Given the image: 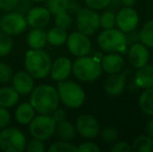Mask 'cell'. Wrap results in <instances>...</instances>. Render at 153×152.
<instances>
[{
    "mask_svg": "<svg viewBox=\"0 0 153 152\" xmlns=\"http://www.w3.org/2000/svg\"><path fill=\"white\" fill-rule=\"evenodd\" d=\"M30 95V104L39 114L51 115L59 108V98L54 87L49 85H40L33 87Z\"/></svg>",
    "mask_w": 153,
    "mask_h": 152,
    "instance_id": "obj_1",
    "label": "cell"
},
{
    "mask_svg": "<svg viewBox=\"0 0 153 152\" xmlns=\"http://www.w3.org/2000/svg\"><path fill=\"white\" fill-rule=\"evenodd\" d=\"M51 59L42 49H31L25 55L24 66L33 78L42 79L49 75L51 69Z\"/></svg>",
    "mask_w": 153,
    "mask_h": 152,
    "instance_id": "obj_2",
    "label": "cell"
},
{
    "mask_svg": "<svg viewBox=\"0 0 153 152\" xmlns=\"http://www.w3.org/2000/svg\"><path fill=\"white\" fill-rule=\"evenodd\" d=\"M56 91L59 101L69 108H80L85 102V91L78 83L74 81L67 80V79L59 81Z\"/></svg>",
    "mask_w": 153,
    "mask_h": 152,
    "instance_id": "obj_3",
    "label": "cell"
},
{
    "mask_svg": "<svg viewBox=\"0 0 153 152\" xmlns=\"http://www.w3.org/2000/svg\"><path fill=\"white\" fill-rule=\"evenodd\" d=\"M72 72L77 79L85 82L95 81L100 77L102 68L97 59L88 55L79 56L72 64Z\"/></svg>",
    "mask_w": 153,
    "mask_h": 152,
    "instance_id": "obj_4",
    "label": "cell"
},
{
    "mask_svg": "<svg viewBox=\"0 0 153 152\" xmlns=\"http://www.w3.org/2000/svg\"><path fill=\"white\" fill-rule=\"evenodd\" d=\"M98 45L105 52H125L127 39L125 33L117 28L103 29L97 39Z\"/></svg>",
    "mask_w": 153,
    "mask_h": 152,
    "instance_id": "obj_5",
    "label": "cell"
},
{
    "mask_svg": "<svg viewBox=\"0 0 153 152\" xmlns=\"http://www.w3.org/2000/svg\"><path fill=\"white\" fill-rule=\"evenodd\" d=\"M26 147V138L22 131L8 127L0 131V149L4 152H22Z\"/></svg>",
    "mask_w": 153,
    "mask_h": 152,
    "instance_id": "obj_6",
    "label": "cell"
},
{
    "mask_svg": "<svg viewBox=\"0 0 153 152\" xmlns=\"http://www.w3.org/2000/svg\"><path fill=\"white\" fill-rule=\"evenodd\" d=\"M56 122L51 115L40 114L34 116L33 119L29 123V132L33 139L41 141H46L50 139L55 132Z\"/></svg>",
    "mask_w": 153,
    "mask_h": 152,
    "instance_id": "obj_7",
    "label": "cell"
},
{
    "mask_svg": "<svg viewBox=\"0 0 153 152\" xmlns=\"http://www.w3.org/2000/svg\"><path fill=\"white\" fill-rule=\"evenodd\" d=\"M76 27L85 36L94 35L100 27V15L90 7H80L76 13Z\"/></svg>",
    "mask_w": 153,
    "mask_h": 152,
    "instance_id": "obj_8",
    "label": "cell"
},
{
    "mask_svg": "<svg viewBox=\"0 0 153 152\" xmlns=\"http://www.w3.org/2000/svg\"><path fill=\"white\" fill-rule=\"evenodd\" d=\"M27 21L24 15L18 12H7L0 19V29L10 36H17L26 29Z\"/></svg>",
    "mask_w": 153,
    "mask_h": 152,
    "instance_id": "obj_9",
    "label": "cell"
},
{
    "mask_svg": "<svg viewBox=\"0 0 153 152\" xmlns=\"http://www.w3.org/2000/svg\"><path fill=\"white\" fill-rule=\"evenodd\" d=\"M66 43L71 54L77 57L88 55L92 48V44L89 37L79 31H74V33H70L67 38Z\"/></svg>",
    "mask_w": 153,
    "mask_h": 152,
    "instance_id": "obj_10",
    "label": "cell"
},
{
    "mask_svg": "<svg viewBox=\"0 0 153 152\" xmlns=\"http://www.w3.org/2000/svg\"><path fill=\"white\" fill-rule=\"evenodd\" d=\"M139 22V15L137 10H133L131 6H125L123 8H120L118 14L116 15V25L120 30L125 33L137 28Z\"/></svg>",
    "mask_w": 153,
    "mask_h": 152,
    "instance_id": "obj_11",
    "label": "cell"
},
{
    "mask_svg": "<svg viewBox=\"0 0 153 152\" xmlns=\"http://www.w3.org/2000/svg\"><path fill=\"white\" fill-rule=\"evenodd\" d=\"M76 132L85 139H94L100 131V126L95 117L91 115H82L78 117L75 124Z\"/></svg>",
    "mask_w": 153,
    "mask_h": 152,
    "instance_id": "obj_12",
    "label": "cell"
},
{
    "mask_svg": "<svg viewBox=\"0 0 153 152\" xmlns=\"http://www.w3.org/2000/svg\"><path fill=\"white\" fill-rule=\"evenodd\" d=\"M128 61L133 68L137 69L148 63L149 59V50L148 47L145 46L143 43L135 42L131 44L128 49Z\"/></svg>",
    "mask_w": 153,
    "mask_h": 152,
    "instance_id": "obj_13",
    "label": "cell"
},
{
    "mask_svg": "<svg viewBox=\"0 0 153 152\" xmlns=\"http://www.w3.org/2000/svg\"><path fill=\"white\" fill-rule=\"evenodd\" d=\"M51 14L49 10L44 6H36V7H31L26 14V21L27 25L31 26L32 28H43L45 27L50 21Z\"/></svg>",
    "mask_w": 153,
    "mask_h": 152,
    "instance_id": "obj_14",
    "label": "cell"
},
{
    "mask_svg": "<svg viewBox=\"0 0 153 152\" xmlns=\"http://www.w3.org/2000/svg\"><path fill=\"white\" fill-rule=\"evenodd\" d=\"M13 87L17 91L19 95H27L30 94L34 87V81L28 72L19 71L12 77Z\"/></svg>",
    "mask_w": 153,
    "mask_h": 152,
    "instance_id": "obj_15",
    "label": "cell"
},
{
    "mask_svg": "<svg viewBox=\"0 0 153 152\" xmlns=\"http://www.w3.org/2000/svg\"><path fill=\"white\" fill-rule=\"evenodd\" d=\"M72 72V63L66 56L57 57L52 64H51L50 75L52 79L56 81H62L68 79Z\"/></svg>",
    "mask_w": 153,
    "mask_h": 152,
    "instance_id": "obj_16",
    "label": "cell"
},
{
    "mask_svg": "<svg viewBox=\"0 0 153 152\" xmlns=\"http://www.w3.org/2000/svg\"><path fill=\"white\" fill-rule=\"evenodd\" d=\"M126 85V74L114 73L111 74L104 82V90L109 96H119L124 91Z\"/></svg>",
    "mask_w": 153,
    "mask_h": 152,
    "instance_id": "obj_17",
    "label": "cell"
},
{
    "mask_svg": "<svg viewBox=\"0 0 153 152\" xmlns=\"http://www.w3.org/2000/svg\"><path fill=\"white\" fill-rule=\"evenodd\" d=\"M124 64L125 62L123 56L116 52H111L108 54L104 55L100 62L102 70L108 74L118 73V72L122 71Z\"/></svg>",
    "mask_w": 153,
    "mask_h": 152,
    "instance_id": "obj_18",
    "label": "cell"
},
{
    "mask_svg": "<svg viewBox=\"0 0 153 152\" xmlns=\"http://www.w3.org/2000/svg\"><path fill=\"white\" fill-rule=\"evenodd\" d=\"M134 82L139 87H153V65H147L137 68L134 73Z\"/></svg>",
    "mask_w": 153,
    "mask_h": 152,
    "instance_id": "obj_19",
    "label": "cell"
},
{
    "mask_svg": "<svg viewBox=\"0 0 153 152\" xmlns=\"http://www.w3.org/2000/svg\"><path fill=\"white\" fill-rule=\"evenodd\" d=\"M47 43V36L44 28H32L27 36V44L31 49H42Z\"/></svg>",
    "mask_w": 153,
    "mask_h": 152,
    "instance_id": "obj_20",
    "label": "cell"
},
{
    "mask_svg": "<svg viewBox=\"0 0 153 152\" xmlns=\"http://www.w3.org/2000/svg\"><path fill=\"white\" fill-rule=\"evenodd\" d=\"M55 132L59 140L70 142L71 140L74 139L75 134H76V128H75V125H73L71 122L65 119L56 123Z\"/></svg>",
    "mask_w": 153,
    "mask_h": 152,
    "instance_id": "obj_21",
    "label": "cell"
},
{
    "mask_svg": "<svg viewBox=\"0 0 153 152\" xmlns=\"http://www.w3.org/2000/svg\"><path fill=\"white\" fill-rule=\"evenodd\" d=\"M34 108H32L30 102H24V103L20 104L15 110V118H16L17 122L22 125H26L31 122V120L34 117Z\"/></svg>",
    "mask_w": 153,
    "mask_h": 152,
    "instance_id": "obj_22",
    "label": "cell"
},
{
    "mask_svg": "<svg viewBox=\"0 0 153 152\" xmlns=\"http://www.w3.org/2000/svg\"><path fill=\"white\" fill-rule=\"evenodd\" d=\"M19 98L20 95L13 87H3L0 89V106L2 108H7L16 105Z\"/></svg>",
    "mask_w": 153,
    "mask_h": 152,
    "instance_id": "obj_23",
    "label": "cell"
},
{
    "mask_svg": "<svg viewBox=\"0 0 153 152\" xmlns=\"http://www.w3.org/2000/svg\"><path fill=\"white\" fill-rule=\"evenodd\" d=\"M46 36L47 42L52 46H62L66 43L67 38H68L67 30L59 28L57 26L52 27L48 31H46Z\"/></svg>",
    "mask_w": 153,
    "mask_h": 152,
    "instance_id": "obj_24",
    "label": "cell"
},
{
    "mask_svg": "<svg viewBox=\"0 0 153 152\" xmlns=\"http://www.w3.org/2000/svg\"><path fill=\"white\" fill-rule=\"evenodd\" d=\"M139 105L142 112L153 116V87L145 89L139 98Z\"/></svg>",
    "mask_w": 153,
    "mask_h": 152,
    "instance_id": "obj_25",
    "label": "cell"
},
{
    "mask_svg": "<svg viewBox=\"0 0 153 152\" xmlns=\"http://www.w3.org/2000/svg\"><path fill=\"white\" fill-rule=\"evenodd\" d=\"M131 150L139 152H152L153 151V139L149 136H137L132 143Z\"/></svg>",
    "mask_w": 153,
    "mask_h": 152,
    "instance_id": "obj_26",
    "label": "cell"
},
{
    "mask_svg": "<svg viewBox=\"0 0 153 152\" xmlns=\"http://www.w3.org/2000/svg\"><path fill=\"white\" fill-rule=\"evenodd\" d=\"M140 33V41L148 48H153V19L144 24Z\"/></svg>",
    "mask_w": 153,
    "mask_h": 152,
    "instance_id": "obj_27",
    "label": "cell"
},
{
    "mask_svg": "<svg viewBox=\"0 0 153 152\" xmlns=\"http://www.w3.org/2000/svg\"><path fill=\"white\" fill-rule=\"evenodd\" d=\"M69 0H46V8L51 15H57L59 13L67 12Z\"/></svg>",
    "mask_w": 153,
    "mask_h": 152,
    "instance_id": "obj_28",
    "label": "cell"
},
{
    "mask_svg": "<svg viewBox=\"0 0 153 152\" xmlns=\"http://www.w3.org/2000/svg\"><path fill=\"white\" fill-rule=\"evenodd\" d=\"M116 25V14L113 10H107L100 15V27L103 29L113 28Z\"/></svg>",
    "mask_w": 153,
    "mask_h": 152,
    "instance_id": "obj_29",
    "label": "cell"
},
{
    "mask_svg": "<svg viewBox=\"0 0 153 152\" xmlns=\"http://www.w3.org/2000/svg\"><path fill=\"white\" fill-rule=\"evenodd\" d=\"M14 42L10 35L1 31L0 33V56H5L12 51Z\"/></svg>",
    "mask_w": 153,
    "mask_h": 152,
    "instance_id": "obj_30",
    "label": "cell"
},
{
    "mask_svg": "<svg viewBox=\"0 0 153 152\" xmlns=\"http://www.w3.org/2000/svg\"><path fill=\"white\" fill-rule=\"evenodd\" d=\"M54 23H55V26L59 27L62 29H65V30H68L71 27V25H72L73 19L68 12L59 13V14L55 15Z\"/></svg>",
    "mask_w": 153,
    "mask_h": 152,
    "instance_id": "obj_31",
    "label": "cell"
},
{
    "mask_svg": "<svg viewBox=\"0 0 153 152\" xmlns=\"http://www.w3.org/2000/svg\"><path fill=\"white\" fill-rule=\"evenodd\" d=\"M49 152H76L77 147L67 141L53 143L48 149Z\"/></svg>",
    "mask_w": 153,
    "mask_h": 152,
    "instance_id": "obj_32",
    "label": "cell"
},
{
    "mask_svg": "<svg viewBox=\"0 0 153 152\" xmlns=\"http://www.w3.org/2000/svg\"><path fill=\"white\" fill-rule=\"evenodd\" d=\"M119 136L118 130L114 127H107L101 131V139L106 143H113Z\"/></svg>",
    "mask_w": 153,
    "mask_h": 152,
    "instance_id": "obj_33",
    "label": "cell"
},
{
    "mask_svg": "<svg viewBox=\"0 0 153 152\" xmlns=\"http://www.w3.org/2000/svg\"><path fill=\"white\" fill-rule=\"evenodd\" d=\"M13 77L10 66L5 63H0V83H7Z\"/></svg>",
    "mask_w": 153,
    "mask_h": 152,
    "instance_id": "obj_34",
    "label": "cell"
},
{
    "mask_svg": "<svg viewBox=\"0 0 153 152\" xmlns=\"http://www.w3.org/2000/svg\"><path fill=\"white\" fill-rule=\"evenodd\" d=\"M44 141L38 140V139H33L32 141L28 143L25 147L26 151L28 152H44L45 151V144Z\"/></svg>",
    "mask_w": 153,
    "mask_h": 152,
    "instance_id": "obj_35",
    "label": "cell"
},
{
    "mask_svg": "<svg viewBox=\"0 0 153 152\" xmlns=\"http://www.w3.org/2000/svg\"><path fill=\"white\" fill-rule=\"evenodd\" d=\"M109 1L111 0H85L88 7L95 10H103V8L107 7L109 4Z\"/></svg>",
    "mask_w": 153,
    "mask_h": 152,
    "instance_id": "obj_36",
    "label": "cell"
},
{
    "mask_svg": "<svg viewBox=\"0 0 153 152\" xmlns=\"http://www.w3.org/2000/svg\"><path fill=\"white\" fill-rule=\"evenodd\" d=\"M31 7V0H18V3H17L14 10L22 15H26Z\"/></svg>",
    "mask_w": 153,
    "mask_h": 152,
    "instance_id": "obj_37",
    "label": "cell"
},
{
    "mask_svg": "<svg viewBox=\"0 0 153 152\" xmlns=\"http://www.w3.org/2000/svg\"><path fill=\"white\" fill-rule=\"evenodd\" d=\"M10 123V114L5 108L0 106V128H4Z\"/></svg>",
    "mask_w": 153,
    "mask_h": 152,
    "instance_id": "obj_38",
    "label": "cell"
},
{
    "mask_svg": "<svg viewBox=\"0 0 153 152\" xmlns=\"http://www.w3.org/2000/svg\"><path fill=\"white\" fill-rule=\"evenodd\" d=\"M77 151L80 152H98L100 151V148L97 146L96 144L91 142H85L80 144L78 147H77Z\"/></svg>",
    "mask_w": 153,
    "mask_h": 152,
    "instance_id": "obj_39",
    "label": "cell"
},
{
    "mask_svg": "<svg viewBox=\"0 0 153 152\" xmlns=\"http://www.w3.org/2000/svg\"><path fill=\"white\" fill-rule=\"evenodd\" d=\"M18 0H0V10L3 12H10L16 7Z\"/></svg>",
    "mask_w": 153,
    "mask_h": 152,
    "instance_id": "obj_40",
    "label": "cell"
},
{
    "mask_svg": "<svg viewBox=\"0 0 153 152\" xmlns=\"http://www.w3.org/2000/svg\"><path fill=\"white\" fill-rule=\"evenodd\" d=\"M131 147L127 142H118L115 144V146L111 148L113 152H125V151H130Z\"/></svg>",
    "mask_w": 153,
    "mask_h": 152,
    "instance_id": "obj_41",
    "label": "cell"
},
{
    "mask_svg": "<svg viewBox=\"0 0 153 152\" xmlns=\"http://www.w3.org/2000/svg\"><path fill=\"white\" fill-rule=\"evenodd\" d=\"M128 35H126L127 39V44H133V43L137 42L140 40V33L137 30V28L133 29V30L127 33Z\"/></svg>",
    "mask_w": 153,
    "mask_h": 152,
    "instance_id": "obj_42",
    "label": "cell"
},
{
    "mask_svg": "<svg viewBox=\"0 0 153 152\" xmlns=\"http://www.w3.org/2000/svg\"><path fill=\"white\" fill-rule=\"evenodd\" d=\"M80 8V4L76 1V0H69V4H68V8H67V12L69 14H75L79 10Z\"/></svg>",
    "mask_w": 153,
    "mask_h": 152,
    "instance_id": "obj_43",
    "label": "cell"
},
{
    "mask_svg": "<svg viewBox=\"0 0 153 152\" xmlns=\"http://www.w3.org/2000/svg\"><path fill=\"white\" fill-rule=\"evenodd\" d=\"M51 115H52V118L54 119V121L56 122V123L59 121H62V120L66 119V113H65V110H59V108H56Z\"/></svg>",
    "mask_w": 153,
    "mask_h": 152,
    "instance_id": "obj_44",
    "label": "cell"
},
{
    "mask_svg": "<svg viewBox=\"0 0 153 152\" xmlns=\"http://www.w3.org/2000/svg\"><path fill=\"white\" fill-rule=\"evenodd\" d=\"M146 131H147L148 136L153 139V119L149 120L147 122V124H146Z\"/></svg>",
    "mask_w": 153,
    "mask_h": 152,
    "instance_id": "obj_45",
    "label": "cell"
},
{
    "mask_svg": "<svg viewBox=\"0 0 153 152\" xmlns=\"http://www.w3.org/2000/svg\"><path fill=\"white\" fill-rule=\"evenodd\" d=\"M108 6H111V10H115V8H120L122 6V2L121 0H111L109 1V4Z\"/></svg>",
    "mask_w": 153,
    "mask_h": 152,
    "instance_id": "obj_46",
    "label": "cell"
},
{
    "mask_svg": "<svg viewBox=\"0 0 153 152\" xmlns=\"http://www.w3.org/2000/svg\"><path fill=\"white\" fill-rule=\"evenodd\" d=\"M137 1V0H121L122 5H124V6H132V5H134Z\"/></svg>",
    "mask_w": 153,
    "mask_h": 152,
    "instance_id": "obj_47",
    "label": "cell"
},
{
    "mask_svg": "<svg viewBox=\"0 0 153 152\" xmlns=\"http://www.w3.org/2000/svg\"><path fill=\"white\" fill-rule=\"evenodd\" d=\"M31 1H34V2H43V1H46V0H31Z\"/></svg>",
    "mask_w": 153,
    "mask_h": 152,
    "instance_id": "obj_48",
    "label": "cell"
}]
</instances>
